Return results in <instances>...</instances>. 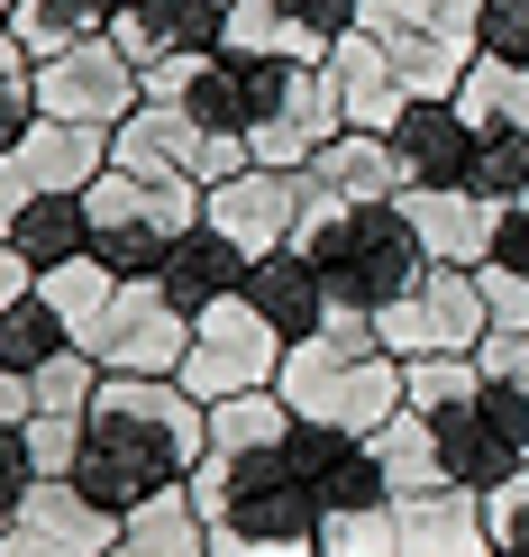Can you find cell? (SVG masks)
<instances>
[{
    "instance_id": "cell-1",
    "label": "cell",
    "mask_w": 529,
    "mask_h": 557,
    "mask_svg": "<svg viewBox=\"0 0 529 557\" xmlns=\"http://www.w3.org/2000/svg\"><path fill=\"white\" fill-rule=\"evenodd\" d=\"M201 457H211V403H192L174 375H101L74 484L101 512H137L155 494H182Z\"/></svg>"
},
{
    "instance_id": "cell-2",
    "label": "cell",
    "mask_w": 529,
    "mask_h": 557,
    "mask_svg": "<svg viewBox=\"0 0 529 557\" xmlns=\"http://www.w3.org/2000/svg\"><path fill=\"white\" fill-rule=\"evenodd\" d=\"M182 494L211 530V557H319V503L284 467V448H211Z\"/></svg>"
},
{
    "instance_id": "cell-3",
    "label": "cell",
    "mask_w": 529,
    "mask_h": 557,
    "mask_svg": "<svg viewBox=\"0 0 529 557\" xmlns=\"http://www.w3.org/2000/svg\"><path fill=\"white\" fill-rule=\"evenodd\" d=\"M292 247H302L319 265V284L338 301H356V311H393V301L420 293V274H429V247H420V228H411L402 193L393 201H356V211L311 201V220H302Z\"/></svg>"
},
{
    "instance_id": "cell-4",
    "label": "cell",
    "mask_w": 529,
    "mask_h": 557,
    "mask_svg": "<svg viewBox=\"0 0 529 557\" xmlns=\"http://www.w3.org/2000/svg\"><path fill=\"white\" fill-rule=\"evenodd\" d=\"M274 393H284L292 421H311V430L375 438L402 411V357H383V347H338V338H302L284 357V375H274Z\"/></svg>"
},
{
    "instance_id": "cell-5",
    "label": "cell",
    "mask_w": 529,
    "mask_h": 557,
    "mask_svg": "<svg viewBox=\"0 0 529 557\" xmlns=\"http://www.w3.org/2000/svg\"><path fill=\"white\" fill-rule=\"evenodd\" d=\"M83 220H91V257L110 274H165L174 238L201 228V183H155V174L110 165L83 193Z\"/></svg>"
},
{
    "instance_id": "cell-6",
    "label": "cell",
    "mask_w": 529,
    "mask_h": 557,
    "mask_svg": "<svg viewBox=\"0 0 529 557\" xmlns=\"http://www.w3.org/2000/svg\"><path fill=\"white\" fill-rule=\"evenodd\" d=\"M356 28L402 64L420 101H456L466 64L484 55V0H356Z\"/></svg>"
},
{
    "instance_id": "cell-7",
    "label": "cell",
    "mask_w": 529,
    "mask_h": 557,
    "mask_svg": "<svg viewBox=\"0 0 529 557\" xmlns=\"http://www.w3.org/2000/svg\"><path fill=\"white\" fill-rule=\"evenodd\" d=\"M284 357H292V338L274 330L247 293H228V301H211V311L192 320V357H182L174 384L192 393V403H238V393H274Z\"/></svg>"
},
{
    "instance_id": "cell-8",
    "label": "cell",
    "mask_w": 529,
    "mask_h": 557,
    "mask_svg": "<svg viewBox=\"0 0 529 557\" xmlns=\"http://www.w3.org/2000/svg\"><path fill=\"white\" fill-rule=\"evenodd\" d=\"M110 165L155 174V183H201V193H211V183L247 174L256 156H247V137H211L182 101H147L128 128H110Z\"/></svg>"
},
{
    "instance_id": "cell-9",
    "label": "cell",
    "mask_w": 529,
    "mask_h": 557,
    "mask_svg": "<svg viewBox=\"0 0 529 557\" xmlns=\"http://www.w3.org/2000/svg\"><path fill=\"white\" fill-rule=\"evenodd\" d=\"M375 338L383 357H475L493 338V311H484V284L466 265H429L420 293H402L393 311H375Z\"/></svg>"
},
{
    "instance_id": "cell-10",
    "label": "cell",
    "mask_w": 529,
    "mask_h": 557,
    "mask_svg": "<svg viewBox=\"0 0 529 557\" xmlns=\"http://www.w3.org/2000/svg\"><path fill=\"white\" fill-rule=\"evenodd\" d=\"M338 128H348V110H338V91H329L319 64H265L256 55V128H247V156L256 165L302 174Z\"/></svg>"
},
{
    "instance_id": "cell-11",
    "label": "cell",
    "mask_w": 529,
    "mask_h": 557,
    "mask_svg": "<svg viewBox=\"0 0 529 557\" xmlns=\"http://www.w3.org/2000/svg\"><path fill=\"white\" fill-rule=\"evenodd\" d=\"M83 357H101V375H182L192 311H174L155 274H119V293H110V311H101Z\"/></svg>"
},
{
    "instance_id": "cell-12",
    "label": "cell",
    "mask_w": 529,
    "mask_h": 557,
    "mask_svg": "<svg viewBox=\"0 0 529 557\" xmlns=\"http://www.w3.org/2000/svg\"><path fill=\"white\" fill-rule=\"evenodd\" d=\"M37 110L46 120H74V128H128L137 110H147V74H137L110 37L64 46V55L37 64Z\"/></svg>"
},
{
    "instance_id": "cell-13",
    "label": "cell",
    "mask_w": 529,
    "mask_h": 557,
    "mask_svg": "<svg viewBox=\"0 0 529 557\" xmlns=\"http://www.w3.org/2000/svg\"><path fill=\"white\" fill-rule=\"evenodd\" d=\"M201 220H211L219 238L256 265V257H274V247L302 238V220H311V174L247 165V174H228V183H211V193H201Z\"/></svg>"
},
{
    "instance_id": "cell-14",
    "label": "cell",
    "mask_w": 529,
    "mask_h": 557,
    "mask_svg": "<svg viewBox=\"0 0 529 557\" xmlns=\"http://www.w3.org/2000/svg\"><path fill=\"white\" fill-rule=\"evenodd\" d=\"M284 467L302 475V494L319 503V521H329V512H356V503H393L375 438H348V430H311V421H292Z\"/></svg>"
},
{
    "instance_id": "cell-15",
    "label": "cell",
    "mask_w": 529,
    "mask_h": 557,
    "mask_svg": "<svg viewBox=\"0 0 529 557\" xmlns=\"http://www.w3.org/2000/svg\"><path fill=\"white\" fill-rule=\"evenodd\" d=\"M110 46H119L137 74H155V64H192V55H211V46H228V10H219V0H119Z\"/></svg>"
},
{
    "instance_id": "cell-16",
    "label": "cell",
    "mask_w": 529,
    "mask_h": 557,
    "mask_svg": "<svg viewBox=\"0 0 529 557\" xmlns=\"http://www.w3.org/2000/svg\"><path fill=\"white\" fill-rule=\"evenodd\" d=\"M475 128L456 101H411L402 128H393V165H402V193H456L475 174Z\"/></svg>"
},
{
    "instance_id": "cell-17",
    "label": "cell",
    "mask_w": 529,
    "mask_h": 557,
    "mask_svg": "<svg viewBox=\"0 0 529 557\" xmlns=\"http://www.w3.org/2000/svg\"><path fill=\"white\" fill-rule=\"evenodd\" d=\"M319 74H329V91H338V110H348V128H375V137H393L402 128V110L420 101V91L402 83V64L383 55L375 37L365 28H348L329 46V64H319Z\"/></svg>"
},
{
    "instance_id": "cell-18",
    "label": "cell",
    "mask_w": 529,
    "mask_h": 557,
    "mask_svg": "<svg viewBox=\"0 0 529 557\" xmlns=\"http://www.w3.org/2000/svg\"><path fill=\"white\" fill-rule=\"evenodd\" d=\"M10 165H18V183H28L37 201H55V193H91V183L110 174V128L37 120V128L10 147Z\"/></svg>"
},
{
    "instance_id": "cell-19",
    "label": "cell",
    "mask_w": 529,
    "mask_h": 557,
    "mask_svg": "<svg viewBox=\"0 0 529 557\" xmlns=\"http://www.w3.org/2000/svg\"><path fill=\"white\" fill-rule=\"evenodd\" d=\"M302 174H311V201H329V211H356V201H393L402 193L393 137H375V128H338Z\"/></svg>"
},
{
    "instance_id": "cell-20",
    "label": "cell",
    "mask_w": 529,
    "mask_h": 557,
    "mask_svg": "<svg viewBox=\"0 0 529 557\" xmlns=\"http://www.w3.org/2000/svg\"><path fill=\"white\" fill-rule=\"evenodd\" d=\"M402 211H411V228H420V247H429V265H484L493 257V228H502V211L484 193H402Z\"/></svg>"
},
{
    "instance_id": "cell-21",
    "label": "cell",
    "mask_w": 529,
    "mask_h": 557,
    "mask_svg": "<svg viewBox=\"0 0 529 557\" xmlns=\"http://www.w3.org/2000/svg\"><path fill=\"white\" fill-rule=\"evenodd\" d=\"M247 301H256L292 347L319 338V320H329V284H319V265L302 257V247H274V257L247 265Z\"/></svg>"
},
{
    "instance_id": "cell-22",
    "label": "cell",
    "mask_w": 529,
    "mask_h": 557,
    "mask_svg": "<svg viewBox=\"0 0 529 557\" xmlns=\"http://www.w3.org/2000/svg\"><path fill=\"white\" fill-rule=\"evenodd\" d=\"M393 512H402V557H493L484 494H466V484L411 494V503H393Z\"/></svg>"
},
{
    "instance_id": "cell-23",
    "label": "cell",
    "mask_w": 529,
    "mask_h": 557,
    "mask_svg": "<svg viewBox=\"0 0 529 557\" xmlns=\"http://www.w3.org/2000/svg\"><path fill=\"white\" fill-rule=\"evenodd\" d=\"M10 521L37 530V540H55V548H74V557H110V540H119L128 512H101V503H91L74 475H37V494L18 503Z\"/></svg>"
},
{
    "instance_id": "cell-24",
    "label": "cell",
    "mask_w": 529,
    "mask_h": 557,
    "mask_svg": "<svg viewBox=\"0 0 529 557\" xmlns=\"http://www.w3.org/2000/svg\"><path fill=\"white\" fill-rule=\"evenodd\" d=\"M155 284H165V301H174V311H192V320H201L211 301L247 293V257L219 238L211 220H201L192 238H174V257H165V274H155Z\"/></svg>"
},
{
    "instance_id": "cell-25",
    "label": "cell",
    "mask_w": 529,
    "mask_h": 557,
    "mask_svg": "<svg viewBox=\"0 0 529 557\" xmlns=\"http://www.w3.org/2000/svg\"><path fill=\"white\" fill-rule=\"evenodd\" d=\"M174 101L192 110L211 137H247V128H256V55H228V46H211Z\"/></svg>"
},
{
    "instance_id": "cell-26",
    "label": "cell",
    "mask_w": 529,
    "mask_h": 557,
    "mask_svg": "<svg viewBox=\"0 0 529 557\" xmlns=\"http://www.w3.org/2000/svg\"><path fill=\"white\" fill-rule=\"evenodd\" d=\"M228 55H265V64H329V37L311 28L292 0H228Z\"/></svg>"
},
{
    "instance_id": "cell-27",
    "label": "cell",
    "mask_w": 529,
    "mask_h": 557,
    "mask_svg": "<svg viewBox=\"0 0 529 557\" xmlns=\"http://www.w3.org/2000/svg\"><path fill=\"white\" fill-rule=\"evenodd\" d=\"M375 457H383V484H393V503H411V494H448V457H439V430L420 421V411H393V421L375 430Z\"/></svg>"
},
{
    "instance_id": "cell-28",
    "label": "cell",
    "mask_w": 529,
    "mask_h": 557,
    "mask_svg": "<svg viewBox=\"0 0 529 557\" xmlns=\"http://www.w3.org/2000/svg\"><path fill=\"white\" fill-rule=\"evenodd\" d=\"M110 557H211V530H201L192 494H155V503H137V512L119 521Z\"/></svg>"
},
{
    "instance_id": "cell-29",
    "label": "cell",
    "mask_w": 529,
    "mask_h": 557,
    "mask_svg": "<svg viewBox=\"0 0 529 557\" xmlns=\"http://www.w3.org/2000/svg\"><path fill=\"white\" fill-rule=\"evenodd\" d=\"M110 18H119V0H18V10H10V37L46 64V55H64V46L110 37Z\"/></svg>"
},
{
    "instance_id": "cell-30",
    "label": "cell",
    "mask_w": 529,
    "mask_h": 557,
    "mask_svg": "<svg viewBox=\"0 0 529 557\" xmlns=\"http://www.w3.org/2000/svg\"><path fill=\"white\" fill-rule=\"evenodd\" d=\"M0 247H18V257H28L37 274H55V265L91 257V220H83V193H55V201H37V211L18 220Z\"/></svg>"
},
{
    "instance_id": "cell-31",
    "label": "cell",
    "mask_w": 529,
    "mask_h": 557,
    "mask_svg": "<svg viewBox=\"0 0 529 557\" xmlns=\"http://www.w3.org/2000/svg\"><path fill=\"white\" fill-rule=\"evenodd\" d=\"M456 110H466L475 128L529 137V64H493V55H475V64H466V83H456Z\"/></svg>"
},
{
    "instance_id": "cell-32",
    "label": "cell",
    "mask_w": 529,
    "mask_h": 557,
    "mask_svg": "<svg viewBox=\"0 0 529 557\" xmlns=\"http://www.w3.org/2000/svg\"><path fill=\"white\" fill-rule=\"evenodd\" d=\"M37 293L55 301V320L74 330V347H91V330H101V311H110V293H119V274H110L101 257H74V265L37 274Z\"/></svg>"
},
{
    "instance_id": "cell-33",
    "label": "cell",
    "mask_w": 529,
    "mask_h": 557,
    "mask_svg": "<svg viewBox=\"0 0 529 557\" xmlns=\"http://www.w3.org/2000/svg\"><path fill=\"white\" fill-rule=\"evenodd\" d=\"M64 347H74V330L55 320V301H46V293H28V301H10V311H0V366L37 375V366H55Z\"/></svg>"
},
{
    "instance_id": "cell-34",
    "label": "cell",
    "mask_w": 529,
    "mask_h": 557,
    "mask_svg": "<svg viewBox=\"0 0 529 557\" xmlns=\"http://www.w3.org/2000/svg\"><path fill=\"white\" fill-rule=\"evenodd\" d=\"M292 438V403L284 393H238V403H211V448L247 457V448H284Z\"/></svg>"
},
{
    "instance_id": "cell-35",
    "label": "cell",
    "mask_w": 529,
    "mask_h": 557,
    "mask_svg": "<svg viewBox=\"0 0 529 557\" xmlns=\"http://www.w3.org/2000/svg\"><path fill=\"white\" fill-rule=\"evenodd\" d=\"M319 557H402V512H393V503L329 512V521H319Z\"/></svg>"
},
{
    "instance_id": "cell-36",
    "label": "cell",
    "mask_w": 529,
    "mask_h": 557,
    "mask_svg": "<svg viewBox=\"0 0 529 557\" xmlns=\"http://www.w3.org/2000/svg\"><path fill=\"white\" fill-rule=\"evenodd\" d=\"M37 411L46 421H91V393H101V357H83V347H64L55 366H37Z\"/></svg>"
},
{
    "instance_id": "cell-37",
    "label": "cell",
    "mask_w": 529,
    "mask_h": 557,
    "mask_svg": "<svg viewBox=\"0 0 529 557\" xmlns=\"http://www.w3.org/2000/svg\"><path fill=\"white\" fill-rule=\"evenodd\" d=\"M466 193H484L493 211H512V201L529 193V137L484 128V137H475V174H466Z\"/></svg>"
},
{
    "instance_id": "cell-38",
    "label": "cell",
    "mask_w": 529,
    "mask_h": 557,
    "mask_svg": "<svg viewBox=\"0 0 529 557\" xmlns=\"http://www.w3.org/2000/svg\"><path fill=\"white\" fill-rule=\"evenodd\" d=\"M37 120H46V110H37V55L0 28V156H10Z\"/></svg>"
},
{
    "instance_id": "cell-39",
    "label": "cell",
    "mask_w": 529,
    "mask_h": 557,
    "mask_svg": "<svg viewBox=\"0 0 529 557\" xmlns=\"http://www.w3.org/2000/svg\"><path fill=\"white\" fill-rule=\"evenodd\" d=\"M484 530H493V557H529V467L484 494Z\"/></svg>"
},
{
    "instance_id": "cell-40",
    "label": "cell",
    "mask_w": 529,
    "mask_h": 557,
    "mask_svg": "<svg viewBox=\"0 0 529 557\" xmlns=\"http://www.w3.org/2000/svg\"><path fill=\"white\" fill-rule=\"evenodd\" d=\"M475 284H484L493 330H520V338H529V274H512V265H475Z\"/></svg>"
},
{
    "instance_id": "cell-41",
    "label": "cell",
    "mask_w": 529,
    "mask_h": 557,
    "mask_svg": "<svg viewBox=\"0 0 529 557\" xmlns=\"http://www.w3.org/2000/svg\"><path fill=\"white\" fill-rule=\"evenodd\" d=\"M484 55L529 64V0H484Z\"/></svg>"
},
{
    "instance_id": "cell-42",
    "label": "cell",
    "mask_w": 529,
    "mask_h": 557,
    "mask_svg": "<svg viewBox=\"0 0 529 557\" xmlns=\"http://www.w3.org/2000/svg\"><path fill=\"white\" fill-rule=\"evenodd\" d=\"M28 457H37V475H74V457H83V421H28Z\"/></svg>"
},
{
    "instance_id": "cell-43",
    "label": "cell",
    "mask_w": 529,
    "mask_h": 557,
    "mask_svg": "<svg viewBox=\"0 0 529 557\" xmlns=\"http://www.w3.org/2000/svg\"><path fill=\"white\" fill-rule=\"evenodd\" d=\"M37 494V457H28V430H0V521Z\"/></svg>"
},
{
    "instance_id": "cell-44",
    "label": "cell",
    "mask_w": 529,
    "mask_h": 557,
    "mask_svg": "<svg viewBox=\"0 0 529 557\" xmlns=\"http://www.w3.org/2000/svg\"><path fill=\"white\" fill-rule=\"evenodd\" d=\"M28 421H37V384L18 366H0V430H28Z\"/></svg>"
},
{
    "instance_id": "cell-45",
    "label": "cell",
    "mask_w": 529,
    "mask_h": 557,
    "mask_svg": "<svg viewBox=\"0 0 529 557\" xmlns=\"http://www.w3.org/2000/svg\"><path fill=\"white\" fill-rule=\"evenodd\" d=\"M28 211H37V193L18 183V165H10V156H0V238H10V228L28 220Z\"/></svg>"
},
{
    "instance_id": "cell-46",
    "label": "cell",
    "mask_w": 529,
    "mask_h": 557,
    "mask_svg": "<svg viewBox=\"0 0 529 557\" xmlns=\"http://www.w3.org/2000/svg\"><path fill=\"white\" fill-rule=\"evenodd\" d=\"M37 293V265L18 257V247H0V311H10V301H28Z\"/></svg>"
},
{
    "instance_id": "cell-47",
    "label": "cell",
    "mask_w": 529,
    "mask_h": 557,
    "mask_svg": "<svg viewBox=\"0 0 529 557\" xmlns=\"http://www.w3.org/2000/svg\"><path fill=\"white\" fill-rule=\"evenodd\" d=\"M0 557H74V548H55V540H37V530H0Z\"/></svg>"
},
{
    "instance_id": "cell-48",
    "label": "cell",
    "mask_w": 529,
    "mask_h": 557,
    "mask_svg": "<svg viewBox=\"0 0 529 557\" xmlns=\"http://www.w3.org/2000/svg\"><path fill=\"white\" fill-rule=\"evenodd\" d=\"M10 10H18V0H0V28H10Z\"/></svg>"
},
{
    "instance_id": "cell-49",
    "label": "cell",
    "mask_w": 529,
    "mask_h": 557,
    "mask_svg": "<svg viewBox=\"0 0 529 557\" xmlns=\"http://www.w3.org/2000/svg\"><path fill=\"white\" fill-rule=\"evenodd\" d=\"M219 10H228V0H219Z\"/></svg>"
},
{
    "instance_id": "cell-50",
    "label": "cell",
    "mask_w": 529,
    "mask_h": 557,
    "mask_svg": "<svg viewBox=\"0 0 529 557\" xmlns=\"http://www.w3.org/2000/svg\"><path fill=\"white\" fill-rule=\"evenodd\" d=\"M0 530H10V521H0Z\"/></svg>"
}]
</instances>
